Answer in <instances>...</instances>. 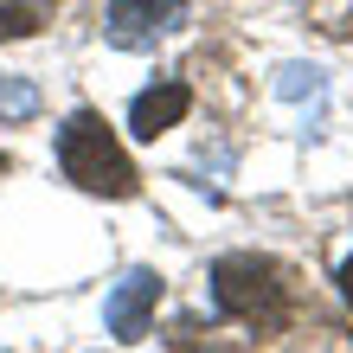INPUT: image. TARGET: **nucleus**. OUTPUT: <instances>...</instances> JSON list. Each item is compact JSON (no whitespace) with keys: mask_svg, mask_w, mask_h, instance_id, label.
<instances>
[{"mask_svg":"<svg viewBox=\"0 0 353 353\" xmlns=\"http://www.w3.org/2000/svg\"><path fill=\"white\" fill-rule=\"evenodd\" d=\"M186 110H193V90H186V84H174V77H168V84L141 90V97L129 103V129H135L141 141H154V135H168L174 122L186 116Z\"/></svg>","mask_w":353,"mask_h":353,"instance_id":"obj_5","label":"nucleus"},{"mask_svg":"<svg viewBox=\"0 0 353 353\" xmlns=\"http://www.w3.org/2000/svg\"><path fill=\"white\" fill-rule=\"evenodd\" d=\"M212 302L232 321L270 334V327H283V315H289V283H283V270L270 263V257L238 251V257H219V270H212Z\"/></svg>","mask_w":353,"mask_h":353,"instance_id":"obj_2","label":"nucleus"},{"mask_svg":"<svg viewBox=\"0 0 353 353\" xmlns=\"http://www.w3.org/2000/svg\"><path fill=\"white\" fill-rule=\"evenodd\" d=\"M154 302H161V276H154V270H129V276L110 289V302H103L110 334L116 341H141L154 327Z\"/></svg>","mask_w":353,"mask_h":353,"instance_id":"obj_4","label":"nucleus"},{"mask_svg":"<svg viewBox=\"0 0 353 353\" xmlns=\"http://www.w3.org/2000/svg\"><path fill=\"white\" fill-rule=\"evenodd\" d=\"M180 26H186V0H110V13H103V32L122 52H148Z\"/></svg>","mask_w":353,"mask_h":353,"instance_id":"obj_3","label":"nucleus"},{"mask_svg":"<svg viewBox=\"0 0 353 353\" xmlns=\"http://www.w3.org/2000/svg\"><path fill=\"white\" fill-rule=\"evenodd\" d=\"M39 84H26V77H0V122H26L39 116Z\"/></svg>","mask_w":353,"mask_h":353,"instance_id":"obj_6","label":"nucleus"},{"mask_svg":"<svg viewBox=\"0 0 353 353\" xmlns=\"http://www.w3.org/2000/svg\"><path fill=\"white\" fill-rule=\"evenodd\" d=\"M32 26H39L32 7H0V39H26Z\"/></svg>","mask_w":353,"mask_h":353,"instance_id":"obj_7","label":"nucleus"},{"mask_svg":"<svg viewBox=\"0 0 353 353\" xmlns=\"http://www.w3.org/2000/svg\"><path fill=\"white\" fill-rule=\"evenodd\" d=\"M58 168H65L71 186L84 193H103V199H135V168L122 154V141L110 135V122L97 110H71L65 129H58Z\"/></svg>","mask_w":353,"mask_h":353,"instance_id":"obj_1","label":"nucleus"},{"mask_svg":"<svg viewBox=\"0 0 353 353\" xmlns=\"http://www.w3.org/2000/svg\"><path fill=\"white\" fill-rule=\"evenodd\" d=\"M341 296H347V302H353V257H347V263H341Z\"/></svg>","mask_w":353,"mask_h":353,"instance_id":"obj_8","label":"nucleus"},{"mask_svg":"<svg viewBox=\"0 0 353 353\" xmlns=\"http://www.w3.org/2000/svg\"><path fill=\"white\" fill-rule=\"evenodd\" d=\"M0 174H7V154H0Z\"/></svg>","mask_w":353,"mask_h":353,"instance_id":"obj_9","label":"nucleus"}]
</instances>
